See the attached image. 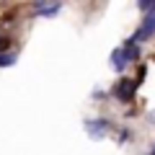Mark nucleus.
Instances as JSON below:
<instances>
[{
  "instance_id": "nucleus-1",
  "label": "nucleus",
  "mask_w": 155,
  "mask_h": 155,
  "mask_svg": "<svg viewBox=\"0 0 155 155\" xmlns=\"http://www.w3.org/2000/svg\"><path fill=\"white\" fill-rule=\"evenodd\" d=\"M134 88H137V80H119L111 93H114L119 101H129L134 96Z\"/></svg>"
},
{
  "instance_id": "nucleus-2",
  "label": "nucleus",
  "mask_w": 155,
  "mask_h": 155,
  "mask_svg": "<svg viewBox=\"0 0 155 155\" xmlns=\"http://www.w3.org/2000/svg\"><path fill=\"white\" fill-rule=\"evenodd\" d=\"M109 129H111L109 119H91V122H85V132H88L91 137H104Z\"/></svg>"
},
{
  "instance_id": "nucleus-3",
  "label": "nucleus",
  "mask_w": 155,
  "mask_h": 155,
  "mask_svg": "<svg viewBox=\"0 0 155 155\" xmlns=\"http://www.w3.org/2000/svg\"><path fill=\"white\" fill-rule=\"evenodd\" d=\"M111 67H114L116 72H124V67H127V54H124V49L111 52Z\"/></svg>"
},
{
  "instance_id": "nucleus-4",
  "label": "nucleus",
  "mask_w": 155,
  "mask_h": 155,
  "mask_svg": "<svg viewBox=\"0 0 155 155\" xmlns=\"http://www.w3.org/2000/svg\"><path fill=\"white\" fill-rule=\"evenodd\" d=\"M57 11H60V3H52V5H47V3H36V13H39V16H54Z\"/></svg>"
},
{
  "instance_id": "nucleus-5",
  "label": "nucleus",
  "mask_w": 155,
  "mask_h": 155,
  "mask_svg": "<svg viewBox=\"0 0 155 155\" xmlns=\"http://www.w3.org/2000/svg\"><path fill=\"white\" fill-rule=\"evenodd\" d=\"M13 62H16V54H11V52H3L0 54V67H11Z\"/></svg>"
},
{
  "instance_id": "nucleus-6",
  "label": "nucleus",
  "mask_w": 155,
  "mask_h": 155,
  "mask_svg": "<svg viewBox=\"0 0 155 155\" xmlns=\"http://www.w3.org/2000/svg\"><path fill=\"white\" fill-rule=\"evenodd\" d=\"M8 47H11V39H8V36H0V54H3Z\"/></svg>"
},
{
  "instance_id": "nucleus-7",
  "label": "nucleus",
  "mask_w": 155,
  "mask_h": 155,
  "mask_svg": "<svg viewBox=\"0 0 155 155\" xmlns=\"http://www.w3.org/2000/svg\"><path fill=\"white\" fill-rule=\"evenodd\" d=\"M150 155H155V147H153V150H150Z\"/></svg>"
}]
</instances>
